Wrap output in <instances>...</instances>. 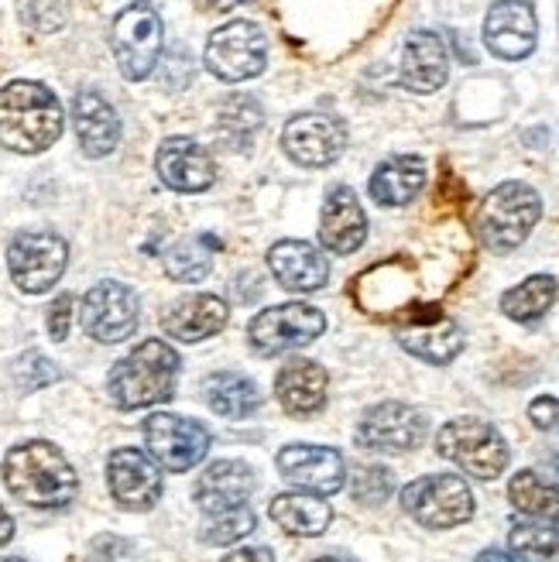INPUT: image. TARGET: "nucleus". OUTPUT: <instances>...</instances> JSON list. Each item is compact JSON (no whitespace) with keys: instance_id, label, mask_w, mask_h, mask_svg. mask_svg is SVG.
Here are the masks:
<instances>
[{"instance_id":"nucleus-1","label":"nucleus","mask_w":559,"mask_h":562,"mask_svg":"<svg viewBox=\"0 0 559 562\" xmlns=\"http://www.w3.org/2000/svg\"><path fill=\"white\" fill-rule=\"evenodd\" d=\"M63 103L42 82L18 79L0 90V145L8 151H48L63 137Z\"/></svg>"},{"instance_id":"nucleus-2","label":"nucleus","mask_w":559,"mask_h":562,"mask_svg":"<svg viewBox=\"0 0 559 562\" xmlns=\"http://www.w3.org/2000/svg\"><path fill=\"white\" fill-rule=\"evenodd\" d=\"M4 484L27 508H66L76 497V470L59 446L32 439L4 457Z\"/></svg>"},{"instance_id":"nucleus-3","label":"nucleus","mask_w":559,"mask_h":562,"mask_svg":"<svg viewBox=\"0 0 559 562\" xmlns=\"http://www.w3.org/2000/svg\"><path fill=\"white\" fill-rule=\"evenodd\" d=\"M179 353L165 340L137 344L124 360L114 363V371L107 378L110 402L124 412L169 402L179 384Z\"/></svg>"},{"instance_id":"nucleus-4","label":"nucleus","mask_w":559,"mask_h":562,"mask_svg":"<svg viewBox=\"0 0 559 562\" xmlns=\"http://www.w3.org/2000/svg\"><path fill=\"white\" fill-rule=\"evenodd\" d=\"M543 216V200L533 186L525 182H505L484 195L478 210V237L494 255L515 250Z\"/></svg>"},{"instance_id":"nucleus-5","label":"nucleus","mask_w":559,"mask_h":562,"mask_svg":"<svg viewBox=\"0 0 559 562\" xmlns=\"http://www.w3.org/2000/svg\"><path fill=\"white\" fill-rule=\"evenodd\" d=\"M436 453L457 463L478 481H497L512 463V449L491 422L484 418H454L436 436Z\"/></svg>"},{"instance_id":"nucleus-6","label":"nucleus","mask_w":559,"mask_h":562,"mask_svg":"<svg viewBox=\"0 0 559 562\" xmlns=\"http://www.w3.org/2000/svg\"><path fill=\"white\" fill-rule=\"evenodd\" d=\"M402 508L423 528H457L473 518V494L457 473H429L402 487Z\"/></svg>"},{"instance_id":"nucleus-7","label":"nucleus","mask_w":559,"mask_h":562,"mask_svg":"<svg viewBox=\"0 0 559 562\" xmlns=\"http://www.w3.org/2000/svg\"><path fill=\"white\" fill-rule=\"evenodd\" d=\"M110 48L124 79L142 82L155 72L161 59V18L152 4H131L118 14L114 32H110Z\"/></svg>"},{"instance_id":"nucleus-8","label":"nucleus","mask_w":559,"mask_h":562,"mask_svg":"<svg viewBox=\"0 0 559 562\" xmlns=\"http://www.w3.org/2000/svg\"><path fill=\"white\" fill-rule=\"evenodd\" d=\"M69 265V247L52 231H21L8 244V271L27 295L48 292Z\"/></svg>"},{"instance_id":"nucleus-9","label":"nucleus","mask_w":559,"mask_h":562,"mask_svg":"<svg viewBox=\"0 0 559 562\" xmlns=\"http://www.w3.org/2000/svg\"><path fill=\"white\" fill-rule=\"evenodd\" d=\"M326 329V316L310 302H286L265 308L250 319V347L265 357H278L289 350H302L313 340H320Z\"/></svg>"},{"instance_id":"nucleus-10","label":"nucleus","mask_w":559,"mask_h":562,"mask_svg":"<svg viewBox=\"0 0 559 562\" xmlns=\"http://www.w3.org/2000/svg\"><path fill=\"white\" fill-rule=\"evenodd\" d=\"M142 432L152 460L169 473H186L210 453V429L195 418L155 412L145 418Z\"/></svg>"},{"instance_id":"nucleus-11","label":"nucleus","mask_w":559,"mask_h":562,"mask_svg":"<svg viewBox=\"0 0 559 562\" xmlns=\"http://www.w3.org/2000/svg\"><path fill=\"white\" fill-rule=\"evenodd\" d=\"M265 59H268V42L255 21H231L216 27L203 52L206 69L227 82H244V79L261 76Z\"/></svg>"},{"instance_id":"nucleus-12","label":"nucleus","mask_w":559,"mask_h":562,"mask_svg":"<svg viewBox=\"0 0 559 562\" xmlns=\"http://www.w3.org/2000/svg\"><path fill=\"white\" fill-rule=\"evenodd\" d=\"M429 432L426 415L402 405V402H381L368 408L357 422V446L371 449V453H412V449L423 446Z\"/></svg>"},{"instance_id":"nucleus-13","label":"nucleus","mask_w":559,"mask_h":562,"mask_svg":"<svg viewBox=\"0 0 559 562\" xmlns=\"http://www.w3.org/2000/svg\"><path fill=\"white\" fill-rule=\"evenodd\" d=\"M82 329L93 336L97 344H121L137 329V295L121 285V281H97V285L82 295Z\"/></svg>"},{"instance_id":"nucleus-14","label":"nucleus","mask_w":559,"mask_h":562,"mask_svg":"<svg viewBox=\"0 0 559 562\" xmlns=\"http://www.w3.org/2000/svg\"><path fill=\"white\" fill-rule=\"evenodd\" d=\"M278 473L299 491H310L316 497L337 494L347 484V463L337 449L313 446V442H292L278 453Z\"/></svg>"},{"instance_id":"nucleus-15","label":"nucleus","mask_w":559,"mask_h":562,"mask_svg":"<svg viewBox=\"0 0 559 562\" xmlns=\"http://www.w3.org/2000/svg\"><path fill=\"white\" fill-rule=\"evenodd\" d=\"M539 18L533 0H494L484 18V45L505 63H522L536 52Z\"/></svg>"},{"instance_id":"nucleus-16","label":"nucleus","mask_w":559,"mask_h":562,"mask_svg":"<svg viewBox=\"0 0 559 562\" xmlns=\"http://www.w3.org/2000/svg\"><path fill=\"white\" fill-rule=\"evenodd\" d=\"M107 484L121 508L152 512L161 497V467L142 449L124 446L114 449L107 460Z\"/></svg>"},{"instance_id":"nucleus-17","label":"nucleus","mask_w":559,"mask_h":562,"mask_svg":"<svg viewBox=\"0 0 559 562\" xmlns=\"http://www.w3.org/2000/svg\"><path fill=\"white\" fill-rule=\"evenodd\" d=\"M282 145L289 158L299 161L302 168H323L344 155L347 127L340 117H329V114H299L286 124Z\"/></svg>"},{"instance_id":"nucleus-18","label":"nucleus","mask_w":559,"mask_h":562,"mask_svg":"<svg viewBox=\"0 0 559 562\" xmlns=\"http://www.w3.org/2000/svg\"><path fill=\"white\" fill-rule=\"evenodd\" d=\"M402 319L409 323L399 333V344L402 350H409L412 357L426 360V363H450L460 350H463V329L446 319L439 308L429 305V313H402Z\"/></svg>"},{"instance_id":"nucleus-19","label":"nucleus","mask_w":559,"mask_h":562,"mask_svg":"<svg viewBox=\"0 0 559 562\" xmlns=\"http://www.w3.org/2000/svg\"><path fill=\"white\" fill-rule=\"evenodd\" d=\"M158 179L176 192H203L216 179V165L210 151L192 137H169L161 140L155 155Z\"/></svg>"},{"instance_id":"nucleus-20","label":"nucleus","mask_w":559,"mask_h":562,"mask_svg":"<svg viewBox=\"0 0 559 562\" xmlns=\"http://www.w3.org/2000/svg\"><path fill=\"white\" fill-rule=\"evenodd\" d=\"M365 240H368V216L360 210L354 189L347 186L329 189L320 213V244L329 255H354Z\"/></svg>"},{"instance_id":"nucleus-21","label":"nucleus","mask_w":559,"mask_h":562,"mask_svg":"<svg viewBox=\"0 0 559 562\" xmlns=\"http://www.w3.org/2000/svg\"><path fill=\"white\" fill-rule=\"evenodd\" d=\"M402 87L418 93V97H429L436 90H443L446 76H450V55H446V45L436 32H412L405 38L402 48Z\"/></svg>"},{"instance_id":"nucleus-22","label":"nucleus","mask_w":559,"mask_h":562,"mask_svg":"<svg viewBox=\"0 0 559 562\" xmlns=\"http://www.w3.org/2000/svg\"><path fill=\"white\" fill-rule=\"evenodd\" d=\"M231 308L220 295H186L161 313V329L179 344H200L227 326Z\"/></svg>"},{"instance_id":"nucleus-23","label":"nucleus","mask_w":559,"mask_h":562,"mask_svg":"<svg viewBox=\"0 0 559 562\" xmlns=\"http://www.w3.org/2000/svg\"><path fill=\"white\" fill-rule=\"evenodd\" d=\"M326 387H329V374L316 360H305V357H292L275 378L278 402H282V408L295 418L316 415L326 405Z\"/></svg>"},{"instance_id":"nucleus-24","label":"nucleus","mask_w":559,"mask_h":562,"mask_svg":"<svg viewBox=\"0 0 559 562\" xmlns=\"http://www.w3.org/2000/svg\"><path fill=\"white\" fill-rule=\"evenodd\" d=\"M268 268L289 292H316L329 278V261L305 240H282L268 250Z\"/></svg>"},{"instance_id":"nucleus-25","label":"nucleus","mask_w":559,"mask_h":562,"mask_svg":"<svg viewBox=\"0 0 559 562\" xmlns=\"http://www.w3.org/2000/svg\"><path fill=\"white\" fill-rule=\"evenodd\" d=\"M72 127L82 151L90 158H103L121 145V121L100 93L79 90L72 100Z\"/></svg>"},{"instance_id":"nucleus-26","label":"nucleus","mask_w":559,"mask_h":562,"mask_svg":"<svg viewBox=\"0 0 559 562\" xmlns=\"http://www.w3.org/2000/svg\"><path fill=\"white\" fill-rule=\"evenodd\" d=\"M250 491H255V473H250L247 463L237 460H216L206 467V473L195 484V504L210 515V512H223V508H237V504H247Z\"/></svg>"},{"instance_id":"nucleus-27","label":"nucleus","mask_w":559,"mask_h":562,"mask_svg":"<svg viewBox=\"0 0 559 562\" xmlns=\"http://www.w3.org/2000/svg\"><path fill=\"white\" fill-rule=\"evenodd\" d=\"M426 186V161L418 155H395L374 168L368 182L378 206H405Z\"/></svg>"},{"instance_id":"nucleus-28","label":"nucleus","mask_w":559,"mask_h":562,"mask_svg":"<svg viewBox=\"0 0 559 562\" xmlns=\"http://www.w3.org/2000/svg\"><path fill=\"white\" fill-rule=\"evenodd\" d=\"M271 521L299 539H313L323 536L333 521V508L316 494H278L268 508Z\"/></svg>"},{"instance_id":"nucleus-29","label":"nucleus","mask_w":559,"mask_h":562,"mask_svg":"<svg viewBox=\"0 0 559 562\" xmlns=\"http://www.w3.org/2000/svg\"><path fill=\"white\" fill-rule=\"evenodd\" d=\"M206 402L216 415L223 418H247L261 408V391L258 384L244 378V374H231V371H220L206 378Z\"/></svg>"},{"instance_id":"nucleus-30","label":"nucleus","mask_w":559,"mask_h":562,"mask_svg":"<svg viewBox=\"0 0 559 562\" xmlns=\"http://www.w3.org/2000/svg\"><path fill=\"white\" fill-rule=\"evenodd\" d=\"M556 292H559V285L552 274H533V278H525L522 285L501 295V313L515 323H536L552 308Z\"/></svg>"},{"instance_id":"nucleus-31","label":"nucleus","mask_w":559,"mask_h":562,"mask_svg":"<svg viewBox=\"0 0 559 562\" xmlns=\"http://www.w3.org/2000/svg\"><path fill=\"white\" fill-rule=\"evenodd\" d=\"M508 501H512L515 512H522L528 518L559 521V487L556 484H546L536 470H522V473L512 476Z\"/></svg>"},{"instance_id":"nucleus-32","label":"nucleus","mask_w":559,"mask_h":562,"mask_svg":"<svg viewBox=\"0 0 559 562\" xmlns=\"http://www.w3.org/2000/svg\"><path fill=\"white\" fill-rule=\"evenodd\" d=\"M216 117H220L216 121L220 137L227 140L231 148H241V151H247L250 140H255L258 131L265 127L261 106H258V100H250V97H227Z\"/></svg>"},{"instance_id":"nucleus-33","label":"nucleus","mask_w":559,"mask_h":562,"mask_svg":"<svg viewBox=\"0 0 559 562\" xmlns=\"http://www.w3.org/2000/svg\"><path fill=\"white\" fill-rule=\"evenodd\" d=\"M508 546L515 552V559L522 562H559V528L549 525H515Z\"/></svg>"},{"instance_id":"nucleus-34","label":"nucleus","mask_w":559,"mask_h":562,"mask_svg":"<svg viewBox=\"0 0 559 562\" xmlns=\"http://www.w3.org/2000/svg\"><path fill=\"white\" fill-rule=\"evenodd\" d=\"M165 271L172 281H203L210 274V244L203 237H186L169 247L165 255Z\"/></svg>"},{"instance_id":"nucleus-35","label":"nucleus","mask_w":559,"mask_h":562,"mask_svg":"<svg viewBox=\"0 0 559 562\" xmlns=\"http://www.w3.org/2000/svg\"><path fill=\"white\" fill-rule=\"evenodd\" d=\"M255 512L247 504H237V508H223V512H210V518L203 521L200 539L210 546H234L237 539L250 536L255 531Z\"/></svg>"},{"instance_id":"nucleus-36","label":"nucleus","mask_w":559,"mask_h":562,"mask_svg":"<svg viewBox=\"0 0 559 562\" xmlns=\"http://www.w3.org/2000/svg\"><path fill=\"white\" fill-rule=\"evenodd\" d=\"M21 21L38 35L59 32L63 21L69 18V0H18Z\"/></svg>"},{"instance_id":"nucleus-37","label":"nucleus","mask_w":559,"mask_h":562,"mask_svg":"<svg viewBox=\"0 0 559 562\" xmlns=\"http://www.w3.org/2000/svg\"><path fill=\"white\" fill-rule=\"evenodd\" d=\"M391 487H395V481H391V470L384 467H360L350 481L354 501L360 504H381L391 494Z\"/></svg>"},{"instance_id":"nucleus-38","label":"nucleus","mask_w":559,"mask_h":562,"mask_svg":"<svg viewBox=\"0 0 559 562\" xmlns=\"http://www.w3.org/2000/svg\"><path fill=\"white\" fill-rule=\"evenodd\" d=\"M14 378H18V384L24 387V391H38V387H45V384H52L55 378H59V371L52 368V360L48 357H42V353H24L18 363H14Z\"/></svg>"},{"instance_id":"nucleus-39","label":"nucleus","mask_w":559,"mask_h":562,"mask_svg":"<svg viewBox=\"0 0 559 562\" xmlns=\"http://www.w3.org/2000/svg\"><path fill=\"white\" fill-rule=\"evenodd\" d=\"M72 308H76V299L72 295H59L52 305H48V333L55 344H63L69 336V326H72Z\"/></svg>"},{"instance_id":"nucleus-40","label":"nucleus","mask_w":559,"mask_h":562,"mask_svg":"<svg viewBox=\"0 0 559 562\" xmlns=\"http://www.w3.org/2000/svg\"><path fill=\"white\" fill-rule=\"evenodd\" d=\"M528 418H533L536 429H556L559 426V398H536L533 405H528Z\"/></svg>"},{"instance_id":"nucleus-41","label":"nucleus","mask_w":559,"mask_h":562,"mask_svg":"<svg viewBox=\"0 0 559 562\" xmlns=\"http://www.w3.org/2000/svg\"><path fill=\"white\" fill-rule=\"evenodd\" d=\"M223 562H275V552L268 546H247V549H234Z\"/></svg>"},{"instance_id":"nucleus-42","label":"nucleus","mask_w":559,"mask_h":562,"mask_svg":"<svg viewBox=\"0 0 559 562\" xmlns=\"http://www.w3.org/2000/svg\"><path fill=\"white\" fill-rule=\"evenodd\" d=\"M14 539V518L4 512V504H0V546H8Z\"/></svg>"},{"instance_id":"nucleus-43","label":"nucleus","mask_w":559,"mask_h":562,"mask_svg":"<svg viewBox=\"0 0 559 562\" xmlns=\"http://www.w3.org/2000/svg\"><path fill=\"white\" fill-rule=\"evenodd\" d=\"M478 562H522V559H515V555H508V552H501V549H484V552L478 555Z\"/></svg>"},{"instance_id":"nucleus-44","label":"nucleus","mask_w":559,"mask_h":562,"mask_svg":"<svg viewBox=\"0 0 559 562\" xmlns=\"http://www.w3.org/2000/svg\"><path fill=\"white\" fill-rule=\"evenodd\" d=\"M206 4H210L213 11H231V8L244 4V0H206Z\"/></svg>"},{"instance_id":"nucleus-45","label":"nucleus","mask_w":559,"mask_h":562,"mask_svg":"<svg viewBox=\"0 0 559 562\" xmlns=\"http://www.w3.org/2000/svg\"><path fill=\"white\" fill-rule=\"evenodd\" d=\"M313 562H354V559H347V555H320Z\"/></svg>"},{"instance_id":"nucleus-46","label":"nucleus","mask_w":559,"mask_h":562,"mask_svg":"<svg viewBox=\"0 0 559 562\" xmlns=\"http://www.w3.org/2000/svg\"><path fill=\"white\" fill-rule=\"evenodd\" d=\"M0 562H27V559H21V555H8V559H0Z\"/></svg>"}]
</instances>
